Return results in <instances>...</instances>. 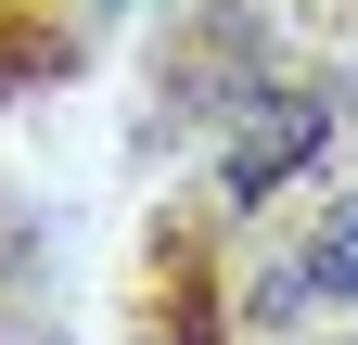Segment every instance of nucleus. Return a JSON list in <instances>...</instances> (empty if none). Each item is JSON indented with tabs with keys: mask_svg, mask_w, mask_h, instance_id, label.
Instances as JSON below:
<instances>
[{
	"mask_svg": "<svg viewBox=\"0 0 358 345\" xmlns=\"http://www.w3.org/2000/svg\"><path fill=\"white\" fill-rule=\"evenodd\" d=\"M90 13H166V0H90Z\"/></svg>",
	"mask_w": 358,
	"mask_h": 345,
	"instance_id": "1",
	"label": "nucleus"
}]
</instances>
